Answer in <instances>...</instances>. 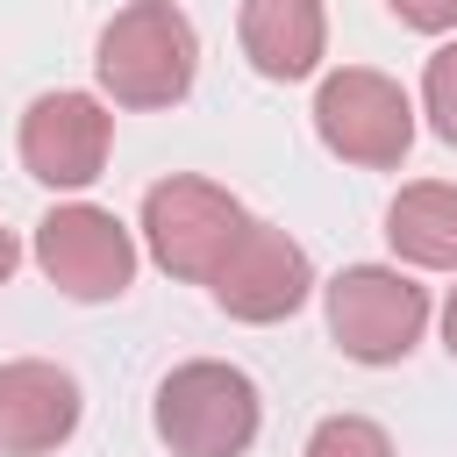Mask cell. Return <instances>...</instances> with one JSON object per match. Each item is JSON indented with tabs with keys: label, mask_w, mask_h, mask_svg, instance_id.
Masks as SVG:
<instances>
[{
	"label": "cell",
	"mask_w": 457,
	"mask_h": 457,
	"mask_svg": "<svg viewBox=\"0 0 457 457\" xmlns=\"http://www.w3.org/2000/svg\"><path fill=\"white\" fill-rule=\"evenodd\" d=\"M307 457H393V436L371 414H328V421H314Z\"/></svg>",
	"instance_id": "obj_12"
},
{
	"label": "cell",
	"mask_w": 457,
	"mask_h": 457,
	"mask_svg": "<svg viewBox=\"0 0 457 457\" xmlns=\"http://www.w3.org/2000/svg\"><path fill=\"white\" fill-rule=\"evenodd\" d=\"M250 228L243 200L214 179H193V171H171L143 193V250L186 278V286H207L221 271V257L236 250V236Z\"/></svg>",
	"instance_id": "obj_3"
},
{
	"label": "cell",
	"mask_w": 457,
	"mask_h": 457,
	"mask_svg": "<svg viewBox=\"0 0 457 457\" xmlns=\"http://www.w3.org/2000/svg\"><path fill=\"white\" fill-rule=\"evenodd\" d=\"M400 29H421V36H450L457 29V0H386Z\"/></svg>",
	"instance_id": "obj_14"
},
{
	"label": "cell",
	"mask_w": 457,
	"mask_h": 457,
	"mask_svg": "<svg viewBox=\"0 0 457 457\" xmlns=\"http://www.w3.org/2000/svg\"><path fill=\"white\" fill-rule=\"evenodd\" d=\"M386 243L414 271H457V186L450 179H414L386 207Z\"/></svg>",
	"instance_id": "obj_11"
},
{
	"label": "cell",
	"mask_w": 457,
	"mask_h": 457,
	"mask_svg": "<svg viewBox=\"0 0 457 457\" xmlns=\"http://www.w3.org/2000/svg\"><path fill=\"white\" fill-rule=\"evenodd\" d=\"M14 264H21V243H14V236H7V228H0V286H7V278H14Z\"/></svg>",
	"instance_id": "obj_16"
},
{
	"label": "cell",
	"mask_w": 457,
	"mask_h": 457,
	"mask_svg": "<svg viewBox=\"0 0 457 457\" xmlns=\"http://www.w3.org/2000/svg\"><path fill=\"white\" fill-rule=\"evenodd\" d=\"M314 136L357 171H393L414 150V100L400 79L371 64H343L314 86Z\"/></svg>",
	"instance_id": "obj_5"
},
{
	"label": "cell",
	"mask_w": 457,
	"mask_h": 457,
	"mask_svg": "<svg viewBox=\"0 0 457 457\" xmlns=\"http://www.w3.org/2000/svg\"><path fill=\"white\" fill-rule=\"evenodd\" d=\"M321 314L350 364H400L428 328V286H414L400 264H350L321 286Z\"/></svg>",
	"instance_id": "obj_4"
},
{
	"label": "cell",
	"mask_w": 457,
	"mask_h": 457,
	"mask_svg": "<svg viewBox=\"0 0 457 457\" xmlns=\"http://www.w3.org/2000/svg\"><path fill=\"white\" fill-rule=\"evenodd\" d=\"M421 114H428V129L457 150V43H443V50L421 64Z\"/></svg>",
	"instance_id": "obj_13"
},
{
	"label": "cell",
	"mask_w": 457,
	"mask_h": 457,
	"mask_svg": "<svg viewBox=\"0 0 457 457\" xmlns=\"http://www.w3.org/2000/svg\"><path fill=\"white\" fill-rule=\"evenodd\" d=\"M236 43H243V57H250L257 79L293 86V79L321 71V57H328V14H321V0H243Z\"/></svg>",
	"instance_id": "obj_10"
},
{
	"label": "cell",
	"mask_w": 457,
	"mask_h": 457,
	"mask_svg": "<svg viewBox=\"0 0 457 457\" xmlns=\"http://www.w3.org/2000/svg\"><path fill=\"white\" fill-rule=\"evenodd\" d=\"M443 350L457 357V286H450V300H443Z\"/></svg>",
	"instance_id": "obj_15"
},
{
	"label": "cell",
	"mask_w": 457,
	"mask_h": 457,
	"mask_svg": "<svg viewBox=\"0 0 457 457\" xmlns=\"http://www.w3.org/2000/svg\"><path fill=\"white\" fill-rule=\"evenodd\" d=\"M36 264H43V278L64 293V300H121L129 286H136V236L107 214V207H93V200H64V207H50L43 221H36Z\"/></svg>",
	"instance_id": "obj_6"
},
{
	"label": "cell",
	"mask_w": 457,
	"mask_h": 457,
	"mask_svg": "<svg viewBox=\"0 0 457 457\" xmlns=\"http://www.w3.org/2000/svg\"><path fill=\"white\" fill-rule=\"evenodd\" d=\"M79 378L50 357L0 364V457H43L79 428Z\"/></svg>",
	"instance_id": "obj_9"
},
{
	"label": "cell",
	"mask_w": 457,
	"mask_h": 457,
	"mask_svg": "<svg viewBox=\"0 0 457 457\" xmlns=\"http://www.w3.org/2000/svg\"><path fill=\"white\" fill-rule=\"evenodd\" d=\"M150 421L171 457H243L264 428V400H257L250 371H236L221 357H193V364L164 371Z\"/></svg>",
	"instance_id": "obj_2"
},
{
	"label": "cell",
	"mask_w": 457,
	"mask_h": 457,
	"mask_svg": "<svg viewBox=\"0 0 457 457\" xmlns=\"http://www.w3.org/2000/svg\"><path fill=\"white\" fill-rule=\"evenodd\" d=\"M107 150H114V114L93 100V93H36L29 114H21V171L43 179L50 193H79L107 171Z\"/></svg>",
	"instance_id": "obj_8"
},
{
	"label": "cell",
	"mask_w": 457,
	"mask_h": 457,
	"mask_svg": "<svg viewBox=\"0 0 457 457\" xmlns=\"http://www.w3.org/2000/svg\"><path fill=\"white\" fill-rule=\"evenodd\" d=\"M207 293H214V307H221L228 321L264 328V321H286V314L307 307L314 264H307V250H300L278 221H250V228L236 236V250L221 257V271L207 278Z\"/></svg>",
	"instance_id": "obj_7"
},
{
	"label": "cell",
	"mask_w": 457,
	"mask_h": 457,
	"mask_svg": "<svg viewBox=\"0 0 457 457\" xmlns=\"http://www.w3.org/2000/svg\"><path fill=\"white\" fill-rule=\"evenodd\" d=\"M193 71H200V36L186 21L179 0H129L100 43H93V79L114 107H179L193 93Z\"/></svg>",
	"instance_id": "obj_1"
}]
</instances>
